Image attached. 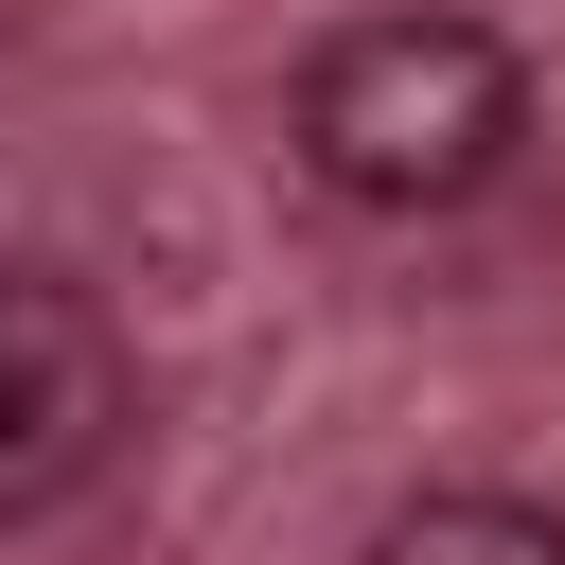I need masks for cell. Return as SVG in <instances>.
Instances as JSON below:
<instances>
[{
    "mask_svg": "<svg viewBox=\"0 0 565 565\" xmlns=\"http://www.w3.org/2000/svg\"><path fill=\"white\" fill-rule=\"evenodd\" d=\"M300 177L353 194V212H459L512 177L530 141V71L494 18H353L300 53V106H282Z\"/></svg>",
    "mask_w": 565,
    "mask_h": 565,
    "instance_id": "6da1fadb",
    "label": "cell"
},
{
    "mask_svg": "<svg viewBox=\"0 0 565 565\" xmlns=\"http://www.w3.org/2000/svg\"><path fill=\"white\" fill-rule=\"evenodd\" d=\"M124 406H141V371H124L106 300L88 282H0V530L53 512V494H88L106 441H124Z\"/></svg>",
    "mask_w": 565,
    "mask_h": 565,
    "instance_id": "7a4b0ae2",
    "label": "cell"
},
{
    "mask_svg": "<svg viewBox=\"0 0 565 565\" xmlns=\"http://www.w3.org/2000/svg\"><path fill=\"white\" fill-rule=\"evenodd\" d=\"M371 565H565V512H530V494H424V512L371 530Z\"/></svg>",
    "mask_w": 565,
    "mask_h": 565,
    "instance_id": "3957f363",
    "label": "cell"
}]
</instances>
